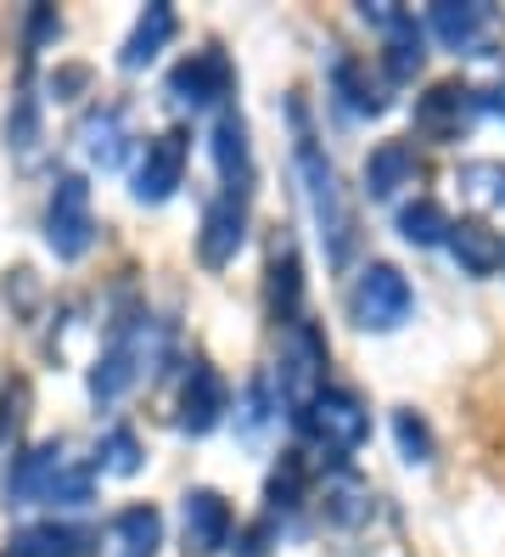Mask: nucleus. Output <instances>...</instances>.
<instances>
[{"instance_id":"nucleus-31","label":"nucleus","mask_w":505,"mask_h":557,"mask_svg":"<svg viewBox=\"0 0 505 557\" xmlns=\"http://www.w3.org/2000/svg\"><path fill=\"white\" fill-rule=\"evenodd\" d=\"M276 411H281V395H276V388H269V377L258 372L253 388H248V400H242V434H248V440L264 434V422L276 417Z\"/></svg>"},{"instance_id":"nucleus-20","label":"nucleus","mask_w":505,"mask_h":557,"mask_svg":"<svg viewBox=\"0 0 505 557\" xmlns=\"http://www.w3.org/2000/svg\"><path fill=\"white\" fill-rule=\"evenodd\" d=\"M444 248L455 253V265H460L466 276H494V271H500V259H505V237L489 232L483 220H450Z\"/></svg>"},{"instance_id":"nucleus-21","label":"nucleus","mask_w":505,"mask_h":557,"mask_svg":"<svg viewBox=\"0 0 505 557\" xmlns=\"http://www.w3.org/2000/svg\"><path fill=\"white\" fill-rule=\"evenodd\" d=\"M331 90L343 96L349 113H365V119L388 113V85H382V74H370V62H359V57L331 62Z\"/></svg>"},{"instance_id":"nucleus-38","label":"nucleus","mask_w":505,"mask_h":557,"mask_svg":"<svg viewBox=\"0 0 505 557\" xmlns=\"http://www.w3.org/2000/svg\"><path fill=\"white\" fill-rule=\"evenodd\" d=\"M483 108H494V113H500V119H505V85H500V90H494V96H483Z\"/></svg>"},{"instance_id":"nucleus-6","label":"nucleus","mask_w":505,"mask_h":557,"mask_svg":"<svg viewBox=\"0 0 505 557\" xmlns=\"http://www.w3.org/2000/svg\"><path fill=\"white\" fill-rule=\"evenodd\" d=\"M46 243L56 259H85L96 243V214H90V181L85 175H56L51 203H46Z\"/></svg>"},{"instance_id":"nucleus-2","label":"nucleus","mask_w":505,"mask_h":557,"mask_svg":"<svg viewBox=\"0 0 505 557\" xmlns=\"http://www.w3.org/2000/svg\"><path fill=\"white\" fill-rule=\"evenodd\" d=\"M152 333H157V321H152V315H129V321H118V333L108 338V349H101V355H96V367H90V400H96V406L124 400L129 388H135V377L152 367V349H157Z\"/></svg>"},{"instance_id":"nucleus-14","label":"nucleus","mask_w":505,"mask_h":557,"mask_svg":"<svg viewBox=\"0 0 505 557\" xmlns=\"http://www.w3.org/2000/svg\"><path fill=\"white\" fill-rule=\"evenodd\" d=\"M180 530H186V546H191L197 557L225 552V546H230V530H236L230 502L219 496V490H209V484L186 490V502H180Z\"/></svg>"},{"instance_id":"nucleus-4","label":"nucleus","mask_w":505,"mask_h":557,"mask_svg":"<svg viewBox=\"0 0 505 557\" xmlns=\"http://www.w3.org/2000/svg\"><path fill=\"white\" fill-rule=\"evenodd\" d=\"M326 388V338H320V326L303 315L287 326V338H281V367H276V395L287 406V417L298 422L303 406H310L315 395Z\"/></svg>"},{"instance_id":"nucleus-5","label":"nucleus","mask_w":505,"mask_h":557,"mask_svg":"<svg viewBox=\"0 0 505 557\" xmlns=\"http://www.w3.org/2000/svg\"><path fill=\"white\" fill-rule=\"evenodd\" d=\"M303 440H310L315 450H331V456H349L370 440V411L359 395H349V388H320V395L303 406L298 417Z\"/></svg>"},{"instance_id":"nucleus-22","label":"nucleus","mask_w":505,"mask_h":557,"mask_svg":"<svg viewBox=\"0 0 505 557\" xmlns=\"http://www.w3.org/2000/svg\"><path fill=\"white\" fill-rule=\"evenodd\" d=\"M269 315H276V326L303 321V271H298L292 237H281L269 248Z\"/></svg>"},{"instance_id":"nucleus-29","label":"nucleus","mask_w":505,"mask_h":557,"mask_svg":"<svg viewBox=\"0 0 505 557\" xmlns=\"http://www.w3.org/2000/svg\"><path fill=\"white\" fill-rule=\"evenodd\" d=\"M28 406H34L28 377H7V383H0V456L17 450V440L28 429Z\"/></svg>"},{"instance_id":"nucleus-17","label":"nucleus","mask_w":505,"mask_h":557,"mask_svg":"<svg viewBox=\"0 0 505 557\" xmlns=\"http://www.w3.org/2000/svg\"><path fill=\"white\" fill-rule=\"evenodd\" d=\"M79 152L96 163V170H118V163L129 158V119L124 108H90L79 119Z\"/></svg>"},{"instance_id":"nucleus-16","label":"nucleus","mask_w":505,"mask_h":557,"mask_svg":"<svg viewBox=\"0 0 505 557\" xmlns=\"http://www.w3.org/2000/svg\"><path fill=\"white\" fill-rule=\"evenodd\" d=\"M416 175H421L416 147L411 141H382V147H370V158H365V198L388 203V198H399L404 186H416Z\"/></svg>"},{"instance_id":"nucleus-37","label":"nucleus","mask_w":505,"mask_h":557,"mask_svg":"<svg viewBox=\"0 0 505 557\" xmlns=\"http://www.w3.org/2000/svg\"><path fill=\"white\" fill-rule=\"evenodd\" d=\"M0 557H40V552L28 546V535H17V541H7V552H0Z\"/></svg>"},{"instance_id":"nucleus-25","label":"nucleus","mask_w":505,"mask_h":557,"mask_svg":"<svg viewBox=\"0 0 505 557\" xmlns=\"http://www.w3.org/2000/svg\"><path fill=\"white\" fill-rule=\"evenodd\" d=\"M40 141H46V129H40V96L17 90L12 108H7V152L17 163H34V158H40Z\"/></svg>"},{"instance_id":"nucleus-15","label":"nucleus","mask_w":505,"mask_h":557,"mask_svg":"<svg viewBox=\"0 0 505 557\" xmlns=\"http://www.w3.org/2000/svg\"><path fill=\"white\" fill-rule=\"evenodd\" d=\"M230 411V388L225 377L209 367V360H191V372H186V388H180V434L202 440V434H214L219 422Z\"/></svg>"},{"instance_id":"nucleus-32","label":"nucleus","mask_w":505,"mask_h":557,"mask_svg":"<svg viewBox=\"0 0 505 557\" xmlns=\"http://www.w3.org/2000/svg\"><path fill=\"white\" fill-rule=\"evenodd\" d=\"M90 490H96L90 468H74V462H67V468H62V479H56V490H51V502H46V507H85V502H90Z\"/></svg>"},{"instance_id":"nucleus-28","label":"nucleus","mask_w":505,"mask_h":557,"mask_svg":"<svg viewBox=\"0 0 505 557\" xmlns=\"http://www.w3.org/2000/svg\"><path fill=\"white\" fill-rule=\"evenodd\" d=\"M96 462H101V473H113V479H135L141 473V462H147V450H141V440H135V429H108L101 434V445H96Z\"/></svg>"},{"instance_id":"nucleus-35","label":"nucleus","mask_w":505,"mask_h":557,"mask_svg":"<svg viewBox=\"0 0 505 557\" xmlns=\"http://www.w3.org/2000/svg\"><path fill=\"white\" fill-rule=\"evenodd\" d=\"M269 541H276V518H258L253 530L242 535V557H264V552H269Z\"/></svg>"},{"instance_id":"nucleus-13","label":"nucleus","mask_w":505,"mask_h":557,"mask_svg":"<svg viewBox=\"0 0 505 557\" xmlns=\"http://www.w3.org/2000/svg\"><path fill=\"white\" fill-rule=\"evenodd\" d=\"M67 462H74V456H67V445H62V440H46V445L23 450L17 462H12V473H7V507L51 502V490H56V479H62V468H67Z\"/></svg>"},{"instance_id":"nucleus-3","label":"nucleus","mask_w":505,"mask_h":557,"mask_svg":"<svg viewBox=\"0 0 505 557\" xmlns=\"http://www.w3.org/2000/svg\"><path fill=\"white\" fill-rule=\"evenodd\" d=\"M411 310H416V293L404 282V271L388 265V259H370L349 287V321L359 333H399L411 321Z\"/></svg>"},{"instance_id":"nucleus-30","label":"nucleus","mask_w":505,"mask_h":557,"mask_svg":"<svg viewBox=\"0 0 505 557\" xmlns=\"http://www.w3.org/2000/svg\"><path fill=\"white\" fill-rule=\"evenodd\" d=\"M393 440H399V456H404V462H416V468H427L432 450H438V440H432V429H427V417L411 411V406L393 411Z\"/></svg>"},{"instance_id":"nucleus-23","label":"nucleus","mask_w":505,"mask_h":557,"mask_svg":"<svg viewBox=\"0 0 505 557\" xmlns=\"http://www.w3.org/2000/svg\"><path fill=\"white\" fill-rule=\"evenodd\" d=\"M113 546H118V557H157V546H163V512L152 502L124 507L113 518Z\"/></svg>"},{"instance_id":"nucleus-33","label":"nucleus","mask_w":505,"mask_h":557,"mask_svg":"<svg viewBox=\"0 0 505 557\" xmlns=\"http://www.w3.org/2000/svg\"><path fill=\"white\" fill-rule=\"evenodd\" d=\"M62 35V17L51 12V7H34L28 12V35H23V57H34V51H40L46 40H56Z\"/></svg>"},{"instance_id":"nucleus-8","label":"nucleus","mask_w":505,"mask_h":557,"mask_svg":"<svg viewBox=\"0 0 505 557\" xmlns=\"http://www.w3.org/2000/svg\"><path fill=\"white\" fill-rule=\"evenodd\" d=\"M248 214H253V191L248 186H219L214 203L202 209V232H197V253L209 271H225L236 248L248 243Z\"/></svg>"},{"instance_id":"nucleus-10","label":"nucleus","mask_w":505,"mask_h":557,"mask_svg":"<svg viewBox=\"0 0 505 557\" xmlns=\"http://www.w3.org/2000/svg\"><path fill=\"white\" fill-rule=\"evenodd\" d=\"M230 85H236V74H230V62H225L219 46L180 57V62H175V74H168V96H175L180 108H191V113H202V108H225Z\"/></svg>"},{"instance_id":"nucleus-12","label":"nucleus","mask_w":505,"mask_h":557,"mask_svg":"<svg viewBox=\"0 0 505 557\" xmlns=\"http://www.w3.org/2000/svg\"><path fill=\"white\" fill-rule=\"evenodd\" d=\"M427 23L455 57H489V40H494L500 17H494V7H483V0H438Z\"/></svg>"},{"instance_id":"nucleus-18","label":"nucleus","mask_w":505,"mask_h":557,"mask_svg":"<svg viewBox=\"0 0 505 557\" xmlns=\"http://www.w3.org/2000/svg\"><path fill=\"white\" fill-rule=\"evenodd\" d=\"M214 163L225 186H248L253 191V141H248V119L230 102L214 113Z\"/></svg>"},{"instance_id":"nucleus-26","label":"nucleus","mask_w":505,"mask_h":557,"mask_svg":"<svg viewBox=\"0 0 505 557\" xmlns=\"http://www.w3.org/2000/svg\"><path fill=\"white\" fill-rule=\"evenodd\" d=\"M96 541H101L96 530H79V523H62V518L28 530V546L40 557H96Z\"/></svg>"},{"instance_id":"nucleus-36","label":"nucleus","mask_w":505,"mask_h":557,"mask_svg":"<svg viewBox=\"0 0 505 557\" xmlns=\"http://www.w3.org/2000/svg\"><path fill=\"white\" fill-rule=\"evenodd\" d=\"M85 85H90V69H62V74H51V90H56V96L85 90Z\"/></svg>"},{"instance_id":"nucleus-27","label":"nucleus","mask_w":505,"mask_h":557,"mask_svg":"<svg viewBox=\"0 0 505 557\" xmlns=\"http://www.w3.org/2000/svg\"><path fill=\"white\" fill-rule=\"evenodd\" d=\"M399 237L416 243V248H438L450 237V214L438 209L432 198H416V203H399Z\"/></svg>"},{"instance_id":"nucleus-1","label":"nucleus","mask_w":505,"mask_h":557,"mask_svg":"<svg viewBox=\"0 0 505 557\" xmlns=\"http://www.w3.org/2000/svg\"><path fill=\"white\" fill-rule=\"evenodd\" d=\"M292 124H298V181H303V198H310V214H315V232H320V248H326V265L343 271L354 248H359V214L343 191V175H337V163L315 147L310 136V119H303V102H292Z\"/></svg>"},{"instance_id":"nucleus-24","label":"nucleus","mask_w":505,"mask_h":557,"mask_svg":"<svg viewBox=\"0 0 505 557\" xmlns=\"http://www.w3.org/2000/svg\"><path fill=\"white\" fill-rule=\"evenodd\" d=\"M455 186L466 203H478L489 214H505V163L500 158H466L455 170Z\"/></svg>"},{"instance_id":"nucleus-19","label":"nucleus","mask_w":505,"mask_h":557,"mask_svg":"<svg viewBox=\"0 0 505 557\" xmlns=\"http://www.w3.org/2000/svg\"><path fill=\"white\" fill-rule=\"evenodd\" d=\"M175 28H180L175 7H168V0H152V7L135 17V28H129V40H124V51H118V69L141 74L147 62H157V51L175 40Z\"/></svg>"},{"instance_id":"nucleus-9","label":"nucleus","mask_w":505,"mask_h":557,"mask_svg":"<svg viewBox=\"0 0 505 557\" xmlns=\"http://www.w3.org/2000/svg\"><path fill=\"white\" fill-rule=\"evenodd\" d=\"M186 158H191V136H186V129H163V136H152L141 163H135V203L157 209V203L175 198L180 181H186Z\"/></svg>"},{"instance_id":"nucleus-11","label":"nucleus","mask_w":505,"mask_h":557,"mask_svg":"<svg viewBox=\"0 0 505 557\" xmlns=\"http://www.w3.org/2000/svg\"><path fill=\"white\" fill-rule=\"evenodd\" d=\"M315 507H320L326 530L354 535V530H365V523H370V512H377V490H370L354 468L337 462V468L320 479V490H315Z\"/></svg>"},{"instance_id":"nucleus-39","label":"nucleus","mask_w":505,"mask_h":557,"mask_svg":"<svg viewBox=\"0 0 505 557\" xmlns=\"http://www.w3.org/2000/svg\"><path fill=\"white\" fill-rule=\"evenodd\" d=\"M500 271H505V259H500Z\"/></svg>"},{"instance_id":"nucleus-34","label":"nucleus","mask_w":505,"mask_h":557,"mask_svg":"<svg viewBox=\"0 0 505 557\" xmlns=\"http://www.w3.org/2000/svg\"><path fill=\"white\" fill-rule=\"evenodd\" d=\"M34 299H40V287H34V271H23V265H17V271L7 276V305H17V315H28V310H34Z\"/></svg>"},{"instance_id":"nucleus-7","label":"nucleus","mask_w":505,"mask_h":557,"mask_svg":"<svg viewBox=\"0 0 505 557\" xmlns=\"http://www.w3.org/2000/svg\"><path fill=\"white\" fill-rule=\"evenodd\" d=\"M478 119H483V90H471L460 79H444L427 96H416V136L421 141H438V147L466 141Z\"/></svg>"}]
</instances>
